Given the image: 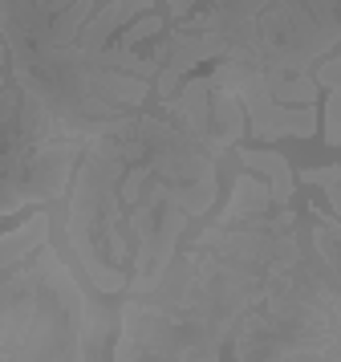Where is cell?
<instances>
[{"label": "cell", "instance_id": "obj_1", "mask_svg": "<svg viewBox=\"0 0 341 362\" xmlns=\"http://www.w3.org/2000/svg\"><path fill=\"white\" fill-rule=\"evenodd\" d=\"M220 196V155L171 115H126L94 134L69 183L65 236L97 293L146 297L191 220Z\"/></svg>", "mask_w": 341, "mask_h": 362}, {"label": "cell", "instance_id": "obj_2", "mask_svg": "<svg viewBox=\"0 0 341 362\" xmlns=\"http://www.w3.org/2000/svg\"><path fill=\"white\" fill-rule=\"evenodd\" d=\"M297 257L292 208H273L232 228L211 220L150 293L122 305L110 362H220L240 317Z\"/></svg>", "mask_w": 341, "mask_h": 362}, {"label": "cell", "instance_id": "obj_3", "mask_svg": "<svg viewBox=\"0 0 341 362\" xmlns=\"http://www.w3.org/2000/svg\"><path fill=\"white\" fill-rule=\"evenodd\" d=\"M106 0H0V37L13 82L41 102L65 139H94L143 110L155 82L90 62L78 49Z\"/></svg>", "mask_w": 341, "mask_h": 362}, {"label": "cell", "instance_id": "obj_4", "mask_svg": "<svg viewBox=\"0 0 341 362\" xmlns=\"http://www.w3.org/2000/svg\"><path fill=\"white\" fill-rule=\"evenodd\" d=\"M49 232V212L0 232V354H13V362H90L114 322L94 313Z\"/></svg>", "mask_w": 341, "mask_h": 362}, {"label": "cell", "instance_id": "obj_5", "mask_svg": "<svg viewBox=\"0 0 341 362\" xmlns=\"http://www.w3.org/2000/svg\"><path fill=\"white\" fill-rule=\"evenodd\" d=\"M273 0H167V33L155 41L162 57L159 90L175 94L199 62H248L256 21Z\"/></svg>", "mask_w": 341, "mask_h": 362}, {"label": "cell", "instance_id": "obj_6", "mask_svg": "<svg viewBox=\"0 0 341 362\" xmlns=\"http://www.w3.org/2000/svg\"><path fill=\"white\" fill-rule=\"evenodd\" d=\"M215 90H227L232 98L244 106L248 115V134L260 143H276V139H313L317 134V106H280L268 94V78L264 69L244 66V62H220L208 74Z\"/></svg>", "mask_w": 341, "mask_h": 362}, {"label": "cell", "instance_id": "obj_7", "mask_svg": "<svg viewBox=\"0 0 341 362\" xmlns=\"http://www.w3.org/2000/svg\"><path fill=\"white\" fill-rule=\"evenodd\" d=\"M240 163L260 175L273 192V208H292V192H297V175H292L289 159L280 151H256V147H240Z\"/></svg>", "mask_w": 341, "mask_h": 362}, {"label": "cell", "instance_id": "obj_8", "mask_svg": "<svg viewBox=\"0 0 341 362\" xmlns=\"http://www.w3.org/2000/svg\"><path fill=\"white\" fill-rule=\"evenodd\" d=\"M321 118H325V143L329 147H341V90H329Z\"/></svg>", "mask_w": 341, "mask_h": 362}, {"label": "cell", "instance_id": "obj_9", "mask_svg": "<svg viewBox=\"0 0 341 362\" xmlns=\"http://www.w3.org/2000/svg\"><path fill=\"white\" fill-rule=\"evenodd\" d=\"M297 180H301V183H317V187L325 192L329 183H337V180H341V167H305Z\"/></svg>", "mask_w": 341, "mask_h": 362}, {"label": "cell", "instance_id": "obj_10", "mask_svg": "<svg viewBox=\"0 0 341 362\" xmlns=\"http://www.w3.org/2000/svg\"><path fill=\"white\" fill-rule=\"evenodd\" d=\"M0 362H13V354H0Z\"/></svg>", "mask_w": 341, "mask_h": 362}]
</instances>
